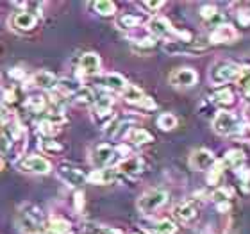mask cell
<instances>
[{
	"label": "cell",
	"mask_w": 250,
	"mask_h": 234,
	"mask_svg": "<svg viewBox=\"0 0 250 234\" xmlns=\"http://www.w3.org/2000/svg\"><path fill=\"white\" fill-rule=\"evenodd\" d=\"M43 222H45L43 211L38 208V206H34V204H25V206H21L20 211H18V216H16L18 229L25 234L40 233Z\"/></svg>",
	"instance_id": "1"
},
{
	"label": "cell",
	"mask_w": 250,
	"mask_h": 234,
	"mask_svg": "<svg viewBox=\"0 0 250 234\" xmlns=\"http://www.w3.org/2000/svg\"><path fill=\"white\" fill-rule=\"evenodd\" d=\"M208 48L204 40H168L163 43V50L170 56H200Z\"/></svg>",
	"instance_id": "2"
},
{
	"label": "cell",
	"mask_w": 250,
	"mask_h": 234,
	"mask_svg": "<svg viewBox=\"0 0 250 234\" xmlns=\"http://www.w3.org/2000/svg\"><path fill=\"white\" fill-rule=\"evenodd\" d=\"M243 73V66L232 61H216L209 70V81L216 86L220 84H227L232 81H238L240 75Z\"/></svg>",
	"instance_id": "3"
},
{
	"label": "cell",
	"mask_w": 250,
	"mask_h": 234,
	"mask_svg": "<svg viewBox=\"0 0 250 234\" xmlns=\"http://www.w3.org/2000/svg\"><path fill=\"white\" fill-rule=\"evenodd\" d=\"M168 200V193L161 188H154L148 191L141 193L136 200V208L141 214H154L159 208H163Z\"/></svg>",
	"instance_id": "4"
},
{
	"label": "cell",
	"mask_w": 250,
	"mask_h": 234,
	"mask_svg": "<svg viewBox=\"0 0 250 234\" xmlns=\"http://www.w3.org/2000/svg\"><path fill=\"white\" fill-rule=\"evenodd\" d=\"M58 177L70 188H81L88 182V175H86L79 167H73L70 163H61V165H59Z\"/></svg>",
	"instance_id": "5"
},
{
	"label": "cell",
	"mask_w": 250,
	"mask_h": 234,
	"mask_svg": "<svg viewBox=\"0 0 250 234\" xmlns=\"http://www.w3.org/2000/svg\"><path fill=\"white\" fill-rule=\"evenodd\" d=\"M18 168L25 173L47 175V173H50V170H52V163L48 161L47 157L32 154V156H25L23 159H20V161H18Z\"/></svg>",
	"instance_id": "6"
},
{
	"label": "cell",
	"mask_w": 250,
	"mask_h": 234,
	"mask_svg": "<svg viewBox=\"0 0 250 234\" xmlns=\"http://www.w3.org/2000/svg\"><path fill=\"white\" fill-rule=\"evenodd\" d=\"M122 97H124V100L127 104L138 106V107H143L146 111L156 109V102L148 95H145V91L140 86H136V84H127V88L124 89Z\"/></svg>",
	"instance_id": "7"
},
{
	"label": "cell",
	"mask_w": 250,
	"mask_h": 234,
	"mask_svg": "<svg viewBox=\"0 0 250 234\" xmlns=\"http://www.w3.org/2000/svg\"><path fill=\"white\" fill-rule=\"evenodd\" d=\"M116 154H118V149H115L109 143H100L91 150L89 161L95 167V170L97 168H107L116 159Z\"/></svg>",
	"instance_id": "8"
},
{
	"label": "cell",
	"mask_w": 250,
	"mask_h": 234,
	"mask_svg": "<svg viewBox=\"0 0 250 234\" xmlns=\"http://www.w3.org/2000/svg\"><path fill=\"white\" fill-rule=\"evenodd\" d=\"M38 25V16L32 11H18L9 16V27L16 32H32Z\"/></svg>",
	"instance_id": "9"
},
{
	"label": "cell",
	"mask_w": 250,
	"mask_h": 234,
	"mask_svg": "<svg viewBox=\"0 0 250 234\" xmlns=\"http://www.w3.org/2000/svg\"><path fill=\"white\" fill-rule=\"evenodd\" d=\"M170 84H172L173 88H181V89H186V88H193L195 84L198 83V73L193 70V68H177V70H173L170 73V77H168Z\"/></svg>",
	"instance_id": "10"
},
{
	"label": "cell",
	"mask_w": 250,
	"mask_h": 234,
	"mask_svg": "<svg viewBox=\"0 0 250 234\" xmlns=\"http://www.w3.org/2000/svg\"><path fill=\"white\" fill-rule=\"evenodd\" d=\"M213 129H214V132H218L220 136L236 134V130H238L236 116L232 115L230 111H225V109L220 111L213 120Z\"/></svg>",
	"instance_id": "11"
},
{
	"label": "cell",
	"mask_w": 250,
	"mask_h": 234,
	"mask_svg": "<svg viewBox=\"0 0 250 234\" xmlns=\"http://www.w3.org/2000/svg\"><path fill=\"white\" fill-rule=\"evenodd\" d=\"M189 167L195 172H208L209 168L213 167L214 163V154L208 149H197L189 154Z\"/></svg>",
	"instance_id": "12"
},
{
	"label": "cell",
	"mask_w": 250,
	"mask_h": 234,
	"mask_svg": "<svg viewBox=\"0 0 250 234\" xmlns=\"http://www.w3.org/2000/svg\"><path fill=\"white\" fill-rule=\"evenodd\" d=\"M122 179V173L118 168L107 167V168H97L88 175V182L97 184V186H107V184H115Z\"/></svg>",
	"instance_id": "13"
},
{
	"label": "cell",
	"mask_w": 250,
	"mask_h": 234,
	"mask_svg": "<svg viewBox=\"0 0 250 234\" xmlns=\"http://www.w3.org/2000/svg\"><path fill=\"white\" fill-rule=\"evenodd\" d=\"M31 83V86H36L40 89H45V91H52V89L58 88V83L59 79L54 75L52 72H48V70H38L34 75L29 77L27 84Z\"/></svg>",
	"instance_id": "14"
},
{
	"label": "cell",
	"mask_w": 250,
	"mask_h": 234,
	"mask_svg": "<svg viewBox=\"0 0 250 234\" xmlns=\"http://www.w3.org/2000/svg\"><path fill=\"white\" fill-rule=\"evenodd\" d=\"M148 31L154 38H170L173 34H179L172 27V23L163 16H154L148 20Z\"/></svg>",
	"instance_id": "15"
},
{
	"label": "cell",
	"mask_w": 250,
	"mask_h": 234,
	"mask_svg": "<svg viewBox=\"0 0 250 234\" xmlns=\"http://www.w3.org/2000/svg\"><path fill=\"white\" fill-rule=\"evenodd\" d=\"M143 167H145V163H143V159L140 156H127L118 163L116 168L125 177H138L143 172Z\"/></svg>",
	"instance_id": "16"
},
{
	"label": "cell",
	"mask_w": 250,
	"mask_h": 234,
	"mask_svg": "<svg viewBox=\"0 0 250 234\" xmlns=\"http://www.w3.org/2000/svg\"><path fill=\"white\" fill-rule=\"evenodd\" d=\"M198 208H200V200L191 198V200H186V202L179 204L177 208L173 209V213H175V216H177L181 222L188 224V222H191V220L197 218Z\"/></svg>",
	"instance_id": "17"
},
{
	"label": "cell",
	"mask_w": 250,
	"mask_h": 234,
	"mask_svg": "<svg viewBox=\"0 0 250 234\" xmlns=\"http://www.w3.org/2000/svg\"><path fill=\"white\" fill-rule=\"evenodd\" d=\"M102 68V61H100L99 54L95 52H86L79 59V72L83 75H97Z\"/></svg>",
	"instance_id": "18"
},
{
	"label": "cell",
	"mask_w": 250,
	"mask_h": 234,
	"mask_svg": "<svg viewBox=\"0 0 250 234\" xmlns=\"http://www.w3.org/2000/svg\"><path fill=\"white\" fill-rule=\"evenodd\" d=\"M238 38V32L232 25L229 23H222L220 27H216L211 34H209V43L218 45V43H232Z\"/></svg>",
	"instance_id": "19"
},
{
	"label": "cell",
	"mask_w": 250,
	"mask_h": 234,
	"mask_svg": "<svg viewBox=\"0 0 250 234\" xmlns=\"http://www.w3.org/2000/svg\"><path fill=\"white\" fill-rule=\"evenodd\" d=\"M100 84H102V88L109 89V91H120L124 93V89L127 88V79L120 73H105L100 77Z\"/></svg>",
	"instance_id": "20"
},
{
	"label": "cell",
	"mask_w": 250,
	"mask_h": 234,
	"mask_svg": "<svg viewBox=\"0 0 250 234\" xmlns=\"http://www.w3.org/2000/svg\"><path fill=\"white\" fill-rule=\"evenodd\" d=\"M127 141H130L132 145H148L154 141V136L141 127H132L127 132Z\"/></svg>",
	"instance_id": "21"
},
{
	"label": "cell",
	"mask_w": 250,
	"mask_h": 234,
	"mask_svg": "<svg viewBox=\"0 0 250 234\" xmlns=\"http://www.w3.org/2000/svg\"><path fill=\"white\" fill-rule=\"evenodd\" d=\"M47 233L48 234H73L72 224L68 220L61 218V216H56V218H50L47 222Z\"/></svg>",
	"instance_id": "22"
},
{
	"label": "cell",
	"mask_w": 250,
	"mask_h": 234,
	"mask_svg": "<svg viewBox=\"0 0 250 234\" xmlns=\"http://www.w3.org/2000/svg\"><path fill=\"white\" fill-rule=\"evenodd\" d=\"M200 16H202V20L211 27H220V21H222V13L216 5H204L200 7Z\"/></svg>",
	"instance_id": "23"
},
{
	"label": "cell",
	"mask_w": 250,
	"mask_h": 234,
	"mask_svg": "<svg viewBox=\"0 0 250 234\" xmlns=\"http://www.w3.org/2000/svg\"><path fill=\"white\" fill-rule=\"evenodd\" d=\"M245 161H247V157L241 150H229L225 154L224 167H229V168H232V170H241L243 165H245Z\"/></svg>",
	"instance_id": "24"
},
{
	"label": "cell",
	"mask_w": 250,
	"mask_h": 234,
	"mask_svg": "<svg viewBox=\"0 0 250 234\" xmlns=\"http://www.w3.org/2000/svg\"><path fill=\"white\" fill-rule=\"evenodd\" d=\"M146 229L150 231L152 234H175L177 225L173 224L172 220L163 218V220H156V222H152V225L150 227H146Z\"/></svg>",
	"instance_id": "25"
},
{
	"label": "cell",
	"mask_w": 250,
	"mask_h": 234,
	"mask_svg": "<svg viewBox=\"0 0 250 234\" xmlns=\"http://www.w3.org/2000/svg\"><path fill=\"white\" fill-rule=\"evenodd\" d=\"M81 88H83V86H81L79 81H75V79L64 77V79H59V83H58V89L61 91L62 97H70V99H72Z\"/></svg>",
	"instance_id": "26"
},
{
	"label": "cell",
	"mask_w": 250,
	"mask_h": 234,
	"mask_svg": "<svg viewBox=\"0 0 250 234\" xmlns=\"http://www.w3.org/2000/svg\"><path fill=\"white\" fill-rule=\"evenodd\" d=\"M72 100L75 102V104H81V106H93L95 100H97V97H95L93 89L83 86V88L79 89L77 93L73 95Z\"/></svg>",
	"instance_id": "27"
},
{
	"label": "cell",
	"mask_w": 250,
	"mask_h": 234,
	"mask_svg": "<svg viewBox=\"0 0 250 234\" xmlns=\"http://www.w3.org/2000/svg\"><path fill=\"white\" fill-rule=\"evenodd\" d=\"M84 234H122L120 229L116 227H109V225H102V224H95V222H89L83 227Z\"/></svg>",
	"instance_id": "28"
},
{
	"label": "cell",
	"mask_w": 250,
	"mask_h": 234,
	"mask_svg": "<svg viewBox=\"0 0 250 234\" xmlns=\"http://www.w3.org/2000/svg\"><path fill=\"white\" fill-rule=\"evenodd\" d=\"M25 107L34 115H40L43 111L47 109V100L43 99L42 95H32L25 100Z\"/></svg>",
	"instance_id": "29"
},
{
	"label": "cell",
	"mask_w": 250,
	"mask_h": 234,
	"mask_svg": "<svg viewBox=\"0 0 250 234\" xmlns=\"http://www.w3.org/2000/svg\"><path fill=\"white\" fill-rule=\"evenodd\" d=\"M38 132L43 136V138H54L56 134L61 132V125L54 124V122H48V120H42L38 124Z\"/></svg>",
	"instance_id": "30"
},
{
	"label": "cell",
	"mask_w": 250,
	"mask_h": 234,
	"mask_svg": "<svg viewBox=\"0 0 250 234\" xmlns=\"http://www.w3.org/2000/svg\"><path fill=\"white\" fill-rule=\"evenodd\" d=\"M213 99L216 104L224 106V107H229V106L234 104V93H232L229 88H220L218 91L213 95Z\"/></svg>",
	"instance_id": "31"
},
{
	"label": "cell",
	"mask_w": 250,
	"mask_h": 234,
	"mask_svg": "<svg viewBox=\"0 0 250 234\" xmlns=\"http://www.w3.org/2000/svg\"><path fill=\"white\" fill-rule=\"evenodd\" d=\"M93 9L99 13L100 16H115L116 15V4L111 2V0H100V2H95Z\"/></svg>",
	"instance_id": "32"
},
{
	"label": "cell",
	"mask_w": 250,
	"mask_h": 234,
	"mask_svg": "<svg viewBox=\"0 0 250 234\" xmlns=\"http://www.w3.org/2000/svg\"><path fill=\"white\" fill-rule=\"evenodd\" d=\"M157 127L161 130H173L177 127V118L172 113H163L157 116Z\"/></svg>",
	"instance_id": "33"
},
{
	"label": "cell",
	"mask_w": 250,
	"mask_h": 234,
	"mask_svg": "<svg viewBox=\"0 0 250 234\" xmlns=\"http://www.w3.org/2000/svg\"><path fill=\"white\" fill-rule=\"evenodd\" d=\"M140 21H141L140 18L134 15H122L118 18V21H116V25L122 31H130V29H136V27L140 25Z\"/></svg>",
	"instance_id": "34"
},
{
	"label": "cell",
	"mask_w": 250,
	"mask_h": 234,
	"mask_svg": "<svg viewBox=\"0 0 250 234\" xmlns=\"http://www.w3.org/2000/svg\"><path fill=\"white\" fill-rule=\"evenodd\" d=\"M40 149L43 152H47V154H58V152L62 150V145L56 140H52V138H43L40 141Z\"/></svg>",
	"instance_id": "35"
},
{
	"label": "cell",
	"mask_w": 250,
	"mask_h": 234,
	"mask_svg": "<svg viewBox=\"0 0 250 234\" xmlns=\"http://www.w3.org/2000/svg\"><path fill=\"white\" fill-rule=\"evenodd\" d=\"M224 163H214L213 167L208 170V182L209 184H218L220 182V177H222V173H224Z\"/></svg>",
	"instance_id": "36"
},
{
	"label": "cell",
	"mask_w": 250,
	"mask_h": 234,
	"mask_svg": "<svg viewBox=\"0 0 250 234\" xmlns=\"http://www.w3.org/2000/svg\"><path fill=\"white\" fill-rule=\"evenodd\" d=\"M156 47V40L154 38H141V40H136L134 45H132V50H138V52H146V50H152Z\"/></svg>",
	"instance_id": "37"
},
{
	"label": "cell",
	"mask_w": 250,
	"mask_h": 234,
	"mask_svg": "<svg viewBox=\"0 0 250 234\" xmlns=\"http://www.w3.org/2000/svg\"><path fill=\"white\" fill-rule=\"evenodd\" d=\"M213 198L214 202L218 204V206H224V204H229V198H230V191L227 188H220L216 191L213 193Z\"/></svg>",
	"instance_id": "38"
},
{
	"label": "cell",
	"mask_w": 250,
	"mask_h": 234,
	"mask_svg": "<svg viewBox=\"0 0 250 234\" xmlns=\"http://www.w3.org/2000/svg\"><path fill=\"white\" fill-rule=\"evenodd\" d=\"M236 138L240 141H243V143H250V124H245L241 125V127H238V130H236Z\"/></svg>",
	"instance_id": "39"
},
{
	"label": "cell",
	"mask_w": 250,
	"mask_h": 234,
	"mask_svg": "<svg viewBox=\"0 0 250 234\" xmlns=\"http://www.w3.org/2000/svg\"><path fill=\"white\" fill-rule=\"evenodd\" d=\"M141 7L146 11H152V13H156V11H159L165 5V2H141Z\"/></svg>",
	"instance_id": "40"
},
{
	"label": "cell",
	"mask_w": 250,
	"mask_h": 234,
	"mask_svg": "<svg viewBox=\"0 0 250 234\" xmlns=\"http://www.w3.org/2000/svg\"><path fill=\"white\" fill-rule=\"evenodd\" d=\"M9 77L15 79V81H23V79L27 77V73H25V70H21V68H11Z\"/></svg>",
	"instance_id": "41"
},
{
	"label": "cell",
	"mask_w": 250,
	"mask_h": 234,
	"mask_svg": "<svg viewBox=\"0 0 250 234\" xmlns=\"http://www.w3.org/2000/svg\"><path fill=\"white\" fill-rule=\"evenodd\" d=\"M7 120H11L9 109H7V107H5L4 104H0V122H2V124H5Z\"/></svg>",
	"instance_id": "42"
},
{
	"label": "cell",
	"mask_w": 250,
	"mask_h": 234,
	"mask_svg": "<svg viewBox=\"0 0 250 234\" xmlns=\"http://www.w3.org/2000/svg\"><path fill=\"white\" fill-rule=\"evenodd\" d=\"M4 99L7 104H13V102H16V91L15 89H7L4 93Z\"/></svg>",
	"instance_id": "43"
},
{
	"label": "cell",
	"mask_w": 250,
	"mask_h": 234,
	"mask_svg": "<svg viewBox=\"0 0 250 234\" xmlns=\"http://www.w3.org/2000/svg\"><path fill=\"white\" fill-rule=\"evenodd\" d=\"M243 95H245V99L250 102V79L243 84Z\"/></svg>",
	"instance_id": "44"
},
{
	"label": "cell",
	"mask_w": 250,
	"mask_h": 234,
	"mask_svg": "<svg viewBox=\"0 0 250 234\" xmlns=\"http://www.w3.org/2000/svg\"><path fill=\"white\" fill-rule=\"evenodd\" d=\"M247 120H249V124H250V107H249V109H247Z\"/></svg>",
	"instance_id": "45"
},
{
	"label": "cell",
	"mask_w": 250,
	"mask_h": 234,
	"mask_svg": "<svg viewBox=\"0 0 250 234\" xmlns=\"http://www.w3.org/2000/svg\"><path fill=\"white\" fill-rule=\"evenodd\" d=\"M4 168V161H2V157H0V170Z\"/></svg>",
	"instance_id": "46"
},
{
	"label": "cell",
	"mask_w": 250,
	"mask_h": 234,
	"mask_svg": "<svg viewBox=\"0 0 250 234\" xmlns=\"http://www.w3.org/2000/svg\"><path fill=\"white\" fill-rule=\"evenodd\" d=\"M36 234H43V233H36Z\"/></svg>",
	"instance_id": "47"
},
{
	"label": "cell",
	"mask_w": 250,
	"mask_h": 234,
	"mask_svg": "<svg viewBox=\"0 0 250 234\" xmlns=\"http://www.w3.org/2000/svg\"><path fill=\"white\" fill-rule=\"evenodd\" d=\"M0 79H2V75H0Z\"/></svg>",
	"instance_id": "48"
}]
</instances>
